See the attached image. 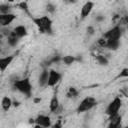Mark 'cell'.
Wrapping results in <instances>:
<instances>
[{"label":"cell","mask_w":128,"mask_h":128,"mask_svg":"<svg viewBox=\"0 0 128 128\" xmlns=\"http://www.w3.org/2000/svg\"><path fill=\"white\" fill-rule=\"evenodd\" d=\"M86 31H87V34H88V35H93V34L95 33V28H94V26L89 25V26L87 27Z\"/></svg>","instance_id":"cell-25"},{"label":"cell","mask_w":128,"mask_h":128,"mask_svg":"<svg viewBox=\"0 0 128 128\" xmlns=\"http://www.w3.org/2000/svg\"><path fill=\"white\" fill-rule=\"evenodd\" d=\"M69 2H71V3H74V2H77V0H68Z\"/></svg>","instance_id":"cell-31"},{"label":"cell","mask_w":128,"mask_h":128,"mask_svg":"<svg viewBox=\"0 0 128 128\" xmlns=\"http://www.w3.org/2000/svg\"><path fill=\"white\" fill-rule=\"evenodd\" d=\"M7 37H8V38H7V43H8L9 46L15 47V46L18 45L20 38H18V37L16 36V34H15V32H14L13 30L10 31V33H9V35H8Z\"/></svg>","instance_id":"cell-13"},{"label":"cell","mask_w":128,"mask_h":128,"mask_svg":"<svg viewBox=\"0 0 128 128\" xmlns=\"http://www.w3.org/2000/svg\"><path fill=\"white\" fill-rule=\"evenodd\" d=\"M34 123H35V127H51L52 126L50 116L44 115V114L38 115L34 119Z\"/></svg>","instance_id":"cell-7"},{"label":"cell","mask_w":128,"mask_h":128,"mask_svg":"<svg viewBox=\"0 0 128 128\" xmlns=\"http://www.w3.org/2000/svg\"><path fill=\"white\" fill-rule=\"evenodd\" d=\"M13 31L15 32V34H16V36L18 37V38H23V37H25V36H27V34H28V32H27V29H26V27L24 26V25H17L14 29H13Z\"/></svg>","instance_id":"cell-15"},{"label":"cell","mask_w":128,"mask_h":128,"mask_svg":"<svg viewBox=\"0 0 128 128\" xmlns=\"http://www.w3.org/2000/svg\"><path fill=\"white\" fill-rule=\"evenodd\" d=\"M94 8V2L92 1H87L83 4V6L81 7V11H80V17L81 19H85L86 17H88L90 15V13L92 12Z\"/></svg>","instance_id":"cell-9"},{"label":"cell","mask_w":128,"mask_h":128,"mask_svg":"<svg viewBox=\"0 0 128 128\" xmlns=\"http://www.w3.org/2000/svg\"><path fill=\"white\" fill-rule=\"evenodd\" d=\"M59 106H60L59 99H58L57 95H56V94H54V95H53V97H52V98H51V100H50V103H49V110H50V112L55 113V111L59 108Z\"/></svg>","instance_id":"cell-14"},{"label":"cell","mask_w":128,"mask_h":128,"mask_svg":"<svg viewBox=\"0 0 128 128\" xmlns=\"http://www.w3.org/2000/svg\"><path fill=\"white\" fill-rule=\"evenodd\" d=\"M104 19H105V17H104L103 15H98V16H96V18H95L96 22H101V21H103Z\"/></svg>","instance_id":"cell-27"},{"label":"cell","mask_w":128,"mask_h":128,"mask_svg":"<svg viewBox=\"0 0 128 128\" xmlns=\"http://www.w3.org/2000/svg\"><path fill=\"white\" fill-rule=\"evenodd\" d=\"M0 13L1 14L11 13V6L8 4H0Z\"/></svg>","instance_id":"cell-22"},{"label":"cell","mask_w":128,"mask_h":128,"mask_svg":"<svg viewBox=\"0 0 128 128\" xmlns=\"http://www.w3.org/2000/svg\"><path fill=\"white\" fill-rule=\"evenodd\" d=\"M53 127H55V128H60V127H62V123H61V120L59 119V120H57V122L53 125Z\"/></svg>","instance_id":"cell-28"},{"label":"cell","mask_w":128,"mask_h":128,"mask_svg":"<svg viewBox=\"0 0 128 128\" xmlns=\"http://www.w3.org/2000/svg\"><path fill=\"white\" fill-rule=\"evenodd\" d=\"M95 59H96V61L98 62V64H100V65H102V66H106V65H108V63H109V59L105 56V55H96L95 56Z\"/></svg>","instance_id":"cell-20"},{"label":"cell","mask_w":128,"mask_h":128,"mask_svg":"<svg viewBox=\"0 0 128 128\" xmlns=\"http://www.w3.org/2000/svg\"><path fill=\"white\" fill-rule=\"evenodd\" d=\"M17 6H18L19 9L25 11L26 13H29V10H28V4H27L26 1H21V2H19V3L17 4Z\"/></svg>","instance_id":"cell-23"},{"label":"cell","mask_w":128,"mask_h":128,"mask_svg":"<svg viewBox=\"0 0 128 128\" xmlns=\"http://www.w3.org/2000/svg\"><path fill=\"white\" fill-rule=\"evenodd\" d=\"M106 44H107V39L104 38L103 36L97 39V45H98L99 47H101V48H105V47H106Z\"/></svg>","instance_id":"cell-24"},{"label":"cell","mask_w":128,"mask_h":128,"mask_svg":"<svg viewBox=\"0 0 128 128\" xmlns=\"http://www.w3.org/2000/svg\"><path fill=\"white\" fill-rule=\"evenodd\" d=\"M45 10L49 13V14H54L56 12V6L55 4H53L52 2H48L45 6Z\"/></svg>","instance_id":"cell-21"},{"label":"cell","mask_w":128,"mask_h":128,"mask_svg":"<svg viewBox=\"0 0 128 128\" xmlns=\"http://www.w3.org/2000/svg\"><path fill=\"white\" fill-rule=\"evenodd\" d=\"M0 52H1V43H0Z\"/></svg>","instance_id":"cell-32"},{"label":"cell","mask_w":128,"mask_h":128,"mask_svg":"<svg viewBox=\"0 0 128 128\" xmlns=\"http://www.w3.org/2000/svg\"><path fill=\"white\" fill-rule=\"evenodd\" d=\"M122 107V99L120 96H116L107 106L106 108V114L109 117H112L119 113L120 108Z\"/></svg>","instance_id":"cell-4"},{"label":"cell","mask_w":128,"mask_h":128,"mask_svg":"<svg viewBox=\"0 0 128 128\" xmlns=\"http://www.w3.org/2000/svg\"><path fill=\"white\" fill-rule=\"evenodd\" d=\"M48 75H49V69L47 67H44L43 70L40 72V75L38 77V84L40 87H44L47 85Z\"/></svg>","instance_id":"cell-10"},{"label":"cell","mask_w":128,"mask_h":128,"mask_svg":"<svg viewBox=\"0 0 128 128\" xmlns=\"http://www.w3.org/2000/svg\"><path fill=\"white\" fill-rule=\"evenodd\" d=\"M78 94H79L78 90H77L75 87L70 86V87H68V89H67L66 97H67L68 99H75V98L78 97Z\"/></svg>","instance_id":"cell-17"},{"label":"cell","mask_w":128,"mask_h":128,"mask_svg":"<svg viewBox=\"0 0 128 128\" xmlns=\"http://www.w3.org/2000/svg\"><path fill=\"white\" fill-rule=\"evenodd\" d=\"M121 116L118 114L112 116V117H109V124H108V127L109 128H118L120 126V123H121Z\"/></svg>","instance_id":"cell-12"},{"label":"cell","mask_w":128,"mask_h":128,"mask_svg":"<svg viewBox=\"0 0 128 128\" xmlns=\"http://www.w3.org/2000/svg\"><path fill=\"white\" fill-rule=\"evenodd\" d=\"M118 77H124V78H127L128 77V68H124L121 72H120V74H119V76Z\"/></svg>","instance_id":"cell-26"},{"label":"cell","mask_w":128,"mask_h":128,"mask_svg":"<svg viewBox=\"0 0 128 128\" xmlns=\"http://www.w3.org/2000/svg\"><path fill=\"white\" fill-rule=\"evenodd\" d=\"M97 104V100L93 97V96H87L84 99L81 100V102L79 103L76 111L78 113H84L87 112L89 110H91L94 106H96Z\"/></svg>","instance_id":"cell-3"},{"label":"cell","mask_w":128,"mask_h":128,"mask_svg":"<svg viewBox=\"0 0 128 128\" xmlns=\"http://www.w3.org/2000/svg\"><path fill=\"white\" fill-rule=\"evenodd\" d=\"M121 34H122V32H121L120 25H116V26L112 27L111 29L107 30L102 36L104 38H106L107 40H118V39H120Z\"/></svg>","instance_id":"cell-6"},{"label":"cell","mask_w":128,"mask_h":128,"mask_svg":"<svg viewBox=\"0 0 128 128\" xmlns=\"http://www.w3.org/2000/svg\"><path fill=\"white\" fill-rule=\"evenodd\" d=\"M1 107L4 112L9 111V109L12 107V99L9 96H3L1 99Z\"/></svg>","instance_id":"cell-16"},{"label":"cell","mask_w":128,"mask_h":128,"mask_svg":"<svg viewBox=\"0 0 128 128\" xmlns=\"http://www.w3.org/2000/svg\"><path fill=\"white\" fill-rule=\"evenodd\" d=\"M33 102H34L35 104H37V103H40V102H41V98H40V97L34 98V99H33Z\"/></svg>","instance_id":"cell-30"},{"label":"cell","mask_w":128,"mask_h":128,"mask_svg":"<svg viewBox=\"0 0 128 128\" xmlns=\"http://www.w3.org/2000/svg\"><path fill=\"white\" fill-rule=\"evenodd\" d=\"M61 61L65 65L69 66V65H72L74 62H76L77 61V58L75 56H73V55H65V56L61 57Z\"/></svg>","instance_id":"cell-19"},{"label":"cell","mask_w":128,"mask_h":128,"mask_svg":"<svg viewBox=\"0 0 128 128\" xmlns=\"http://www.w3.org/2000/svg\"><path fill=\"white\" fill-rule=\"evenodd\" d=\"M15 19H16V15L13 13H7V14H1L0 13V26L1 27H8Z\"/></svg>","instance_id":"cell-8"},{"label":"cell","mask_w":128,"mask_h":128,"mask_svg":"<svg viewBox=\"0 0 128 128\" xmlns=\"http://www.w3.org/2000/svg\"><path fill=\"white\" fill-rule=\"evenodd\" d=\"M20 105V102L19 101H17V100H12V106H14V107H18Z\"/></svg>","instance_id":"cell-29"},{"label":"cell","mask_w":128,"mask_h":128,"mask_svg":"<svg viewBox=\"0 0 128 128\" xmlns=\"http://www.w3.org/2000/svg\"><path fill=\"white\" fill-rule=\"evenodd\" d=\"M13 87L15 90L26 95L27 97H30L32 94V84L29 77H25L23 79H17L13 81Z\"/></svg>","instance_id":"cell-2"},{"label":"cell","mask_w":128,"mask_h":128,"mask_svg":"<svg viewBox=\"0 0 128 128\" xmlns=\"http://www.w3.org/2000/svg\"><path fill=\"white\" fill-rule=\"evenodd\" d=\"M61 79H62V73L51 68V69H49V75H48V80H47L46 86L54 87L60 82Z\"/></svg>","instance_id":"cell-5"},{"label":"cell","mask_w":128,"mask_h":128,"mask_svg":"<svg viewBox=\"0 0 128 128\" xmlns=\"http://www.w3.org/2000/svg\"><path fill=\"white\" fill-rule=\"evenodd\" d=\"M14 59L13 55H8L5 57H0V72H4L7 67L12 63Z\"/></svg>","instance_id":"cell-11"},{"label":"cell","mask_w":128,"mask_h":128,"mask_svg":"<svg viewBox=\"0 0 128 128\" xmlns=\"http://www.w3.org/2000/svg\"><path fill=\"white\" fill-rule=\"evenodd\" d=\"M120 46V39L118 40H107V44L105 48H108L110 50H117Z\"/></svg>","instance_id":"cell-18"},{"label":"cell","mask_w":128,"mask_h":128,"mask_svg":"<svg viewBox=\"0 0 128 128\" xmlns=\"http://www.w3.org/2000/svg\"><path fill=\"white\" fill-rule=\"evenodd\" d=\"M32 22L36 25L38 30L41 33L52 34L53 33V21L49 16H39V17H31Z\"/></svg>","instance_id":"cell-1"}]
</instances>
